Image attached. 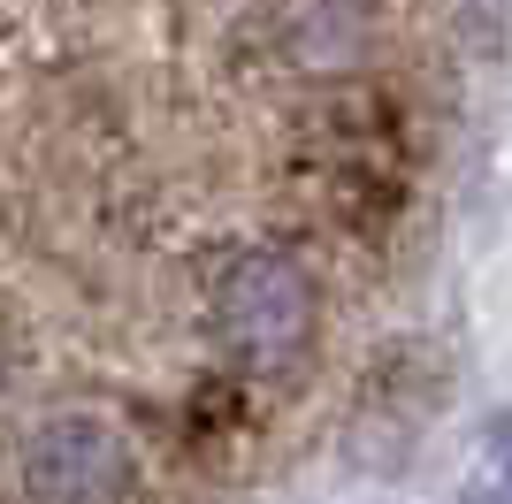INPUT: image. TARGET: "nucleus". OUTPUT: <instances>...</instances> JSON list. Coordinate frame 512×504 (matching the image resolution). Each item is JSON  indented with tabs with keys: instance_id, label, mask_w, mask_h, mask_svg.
I'll return each mask as SVG.
<instances>
[{
	"instance_id": "1",
	"label": "nucleus",
	"mask_w": 512,
	"mask_h": 504,
	"mask_svg": "<svg viewBox=\"0 0 512 504\" xmlns=\"http://www.w3.org/2000/svg\"><path fill=\"white\" fill-rule=\"evenodd\" d=\"M314 329H321V291L306 260L276 245H253L237 252L222 283H214V336L222 352L245 367V375H283L314 352Z\"/></svg>"
},
{
	"instance_id": "2",
	"label": "nucleus",
	"mask_w": 512,
	"mask_h": 504,
	"mask_svg": "<svg viewBox=\"0 0 512 504\" xmlns=\"http://www.w3.org/2000/svg\"><path fill=\"white\" fill-rule=\"evenodd\" d=\"M16 489H23V504H123L138 489V451H130L123 420L54 413L23 443Z\"/></svg>"
},
{
	"instance_id": "3",
	"label": "nucleus",
	"mask_w": 512,
	"mask_h": 504,
	"mask_svg": "<svg viewBox=\"0 0 512 504\" xmlns=\"http://www.w3.org/2000/svg\"><path fill=\"white\" fill-rule=\"evenodd\" d=\"M497 459H505V482H512V420L497 428Z\"/></svg>"
}]
</instances>
